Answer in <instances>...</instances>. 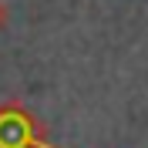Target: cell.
<instances>
[{
	"label": "cell",
	"mask_w": 148,
	"mask_h": 148,
	"mask_svg": "<svg viewBox=\"0 0 148 148\" xmlns=\"http://www.w3.org/2000/svg\"><path fill=\"white\" fill-rule=\"evenodd\" d=\"M0 148H51V145L44 141L34 114L10 101L0 108Z\"/></svg>",
	"instance_id": "cell-1"
},
{
	"label": "cell",
	"mask_w": 148,
	"mask_h": 148,
	"mask_svg": "<svg viewBox=\"0 0 148 148\" xmlns=\"http://www.w3.org/2000/svg\"><path fill=\"white\" fill-rule=\"evenodd\" d=\"M7 20H10V10H7V3H3V0H0V30L7 27Z\"/></svg>",
	"instance_id": "cell-2"
}]
</instances>
